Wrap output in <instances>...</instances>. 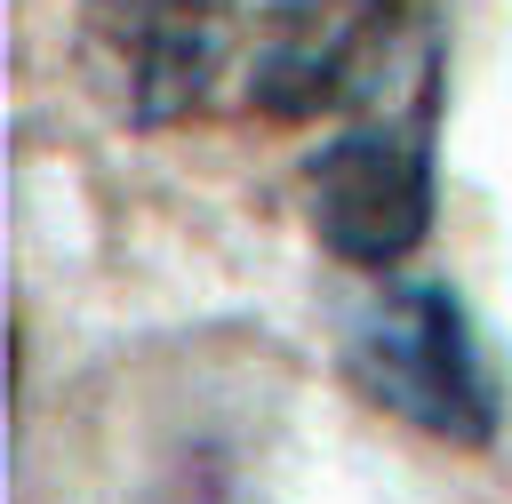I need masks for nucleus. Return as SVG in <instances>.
Segmentation results:
<instances>
[{"label":"nucleus","mask_w":512,"mask_h":504,"mask_svg":"<svg viewBox=\"0 0 512 504\" xmlns=\"http://www.w3.org/2000/svg\"><path fill=\"white\" fill-rule=\"evenodd\" d=\"M432 136H440V56L352 104L344 136L320 144L304 208L328 256L360 272H400L432 232Z\"/></svg>","instance_id":"obj_1"},{"label":"nucleus","mask_w":512,"mask_h":504,"mask_svg":"<svg viewBox=\"0 0 512 504\" xmlns=\"http://www.w3.org/2000/svg\"><path fill=\"white\" fill-rule=\"evenodd\" d=\"M344 376L360 400H376L384 416H400L448 448H488L504 424L488 352H480L456 288H440V280H384V296L344 336Z\"/></svg>","instance_id":"obj_2"},{"label":"nucleus","mask_w":512,"mask_h":504,"mask_svg":"<svg viewBox=\"0 0 512 504\" xmlns=\"http://www.w3.org/2000/svg\"><path fill=\"white\" fill-rule=\"evenodd\" d=\"M240 40V0H80V48L104 96L160 128L192 112Z\"/></svg>","instance_id":"obj_3"}]
</instances>
